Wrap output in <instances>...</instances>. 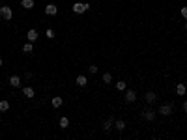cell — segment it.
Masks as SVG:
<instances>
[{
    "label": "cell",
    "mask_w": 187,
    "mask_h": 140,
    "mask_svg": "<svg viewBox=\"0 0 187 140\" xmlns=\"http://www.w3.org/2000/svg\"><path fill=\"white\" fill-rule=\"evenodd\" d=\"M71 9H73V13H84L86 9H90V4H86V2H75Z\"/></svg>",
    "instance_id": "obj_1"
},
{
    "label": "cell",
    "mask_w": 187,
    "mask_h": 140,
    "mask_svg": "<svg viewBox=\"0 0 187 140\" xmlns=\"http://www.w3.org/2000/svg\"><path fill=\"white\" fill-rule=\"evenodd\" d=\"M0 17L4 19V21H11V17H13L11 8H9V6H2V8H0Z\"/></svg>",
    "instance_id": "obj_2"
},
{
    "label": "cell",
    "mask_w": 187,
    "mask_h": 140,
    "mask_svg": "<svg viewBox=\"0 0 187 140\" xmlns=\"http://www.w3.org/2000/svg\"><path fill=\"white\" fill-rule=\"evenodd\" d=\"M124 99H125V103H133V101L137 99V92H135V90H125Z\"/></svg>",
    "instance_id": "obj_3"
},
{
    "label": "cell",
    "mask_w": 187,
    "mask_h": 140,
    "mask_svg": "<svg viewBox=\"0 0 187 140\" xmlns=\"http://www.w3.org/2000/svg\"><path fill=\"white\" fill-rule=\"evenodd\" d=\"M159 114H163V116H170V114H172V105H161V107H159Z\"/></svg>",
    "instance_id": "obj_4"
},
{
    "label": "cell",
    "mask_w": 187,
    "mask_h": 140,
    "mask_svg": "<svg viewBox=\"0 0 187 140\" xmlns=\"http://www.w3.org/2000/svg\"><path fill=\"white\" fill-rule=\"evenodd\" d=\"M22 95H24V97H26V99H32V97H34V88H32V86H24V88H22Z\"/></svg>",
    "instance_id": "obj_5"
},
{
    "label": "cell",
    "mask_w": 187,
    "mask_h": 140,
    "mask_svg": "<svg viewBox=\"0 0 187 140\" xmlns=\"http://www.w3.org/2000/svg\"><path fill=\"white\" fill-rule=\"evenodd\" d=\"M142 116H144V120H148V122H153V120H155V110L146 109V110L142 112Z\"/></svg>",
    "instance_id": "obj_6"
},
{
    "label": "cell",
    "mask_w": 187,
    "mask_h": 140,
    "mask_svg": "<svg viewBox=\"0 0 187 140\" xmlns=\"http://www.w3.org/2000/svg\"><path fill=\"white\" fill-rule=\"evenodd\" d=\"M38 36H40V34H38V30H34V28L26 32V37H28V41H30V43H34V41L38 39Z\"/></svg>",
    "instance_id": "obj_7"
},
{
    "label": "cell",
    "mask_w": 187,
    "mask_h": 140,
    "mask_svg": "<svg viewBox=\"0 0 187 140\" xmlns=\"http://www.w3.org/2000/svg\"><path fill=\"white\" fill-rule=\"evenodd\" d=\"M21 77H19V75H13V77H9V84L13 86V88H19V86H21Z\"/></svg>",
    "instance_id": "obj_8"
},
{
    "label": "cell",
    "mask_w": 187,
    "mask_h": 140,
    "mask_svg": "<svg viewBox=\"0 0 187 140\" xmlns=\"http://www.w3.org/2000/svg\"><path fill=\"white\" fill-rule=\"evenodd\" d=\"M45 13H47V15H56V13H58V8H56L54 4L45 6Z\"/></svg>",
    "instance_id": "obj_9"
},
{
    "label": "cell",
    "mask_w": 187,
    "mask_h": 140,
    "mask_svg": "<svg viewBox=\"0 0 187 140\" xmlns=\"http://www.w3.org/2000/svg\"><path fill=\"white\" fill-rule=\"evenodd\" d=\"M22 52H24V54H32V52H34V43L28 41L26 45H22Z\"/></svg>",
    "instance_id": "obj_10"
},
{
    "label": "cell",
    "mask_w": 187,
    "mask_h": 140,
    "mask_svg": "<svg viewBox=\"0 0 187 140\" xmlns=\"http://www.w3.org/2000/svg\"><path fill=\"white\" fill-rule=\"evenodd\" d=\"M112 127H114V120H112V118H109L107 122L103 123V131H111Z\"/></svg>",
    "instance_id": "obj_11"
},
{
    "label": "cell",
    "mask_w": 187,
    "mask_h": 140,
    "mask_svg": "<svg viewBox=\"0 0 187 140\" xmlns=\"http://www.w3.org/2000/svg\"><path fill=\"white\" fill-rule=\"evenodd\" d=\"M51 103H53V107H54V109H60V107H62V103H64V99L56 95V97H53V101H51Z\"/></svg>",
    "instance_id": "obj_12"
},
{
    "label": "cell",
    "mask_w": 187,
    "mask_h": 140,
    "mask_svg": "<svg viewBox=\"0 0 187 140\" xmlns=\"http://www.w3.org/2000/svg\"><path fill=\"white\" fill-rule=\"evenodd\" d=\"M144 99H146V103H153V101L157 99V95L153 94V92H148V94L144 95Z\"/></svg>",
    "instance_id": "obj_13"
},
{
    "label": "cell",
    "mask_w": 187,
    "mask_h": 140,
    "mask_svg": "<svg viewBox=\"0 0 187 140\" xmlns=\"http://www.w3.org/2000/svg\"><path fill=\"white\" fill-rule=\"evenodd\" d=\"M21 6L24 9H32L34 8V0H21Z\"/></svg>",
    "instance_id": "obj_14"
},
{
    "label": "cell",
    "mask_w": 187,
    "mask_h": 140,
    "mask_svg": "<svg viewBox=\"0 0 187 140\" xmlns=\"http://www.w3.org/2000/svg\"><path fill=\"white\" fill-rule=\"evenodd\" d=\"M8 110H9V103L6 99H2L0 101V112H8Z\"/></svg>",
    "instance_id": "obj_15"
},
{
    "label": "cell",
    "mask_w": 187,
    "mask_h": 140,
    "mask_svg": "<svg viewBox=\"0 0 187 140\" xmlns=\"http://www.w3.org/2000/svg\"><path fill=\"white\" fill-rule=\"evenodd\" d=\"M114 127L118 129V131H124V129H125V122H124V120H116V122H114Z\"/></svg>",
    "instance_id": "obj_16"
},
{
    "label": "cell",
    "mask_w": 187,
    "mask_h": 140,
    "mask_svg": "<svg viewBox=\"0 0 187 140\" xmlns=\"http://www.w3.org/2000/svg\"><path fill=\"white\" fill-rule=\"evenodd\" d=\"M185 92H187L185 84H178V86H176V94H178V95H185Z\"/></svg>",
    "instance_id": "obj_17"
},
{
    "label": "cell",
    "mask_w": 187,
    "mask_h": 140,
    "mask_svg": "<svg viewBox=\"0 0 187 140\" xmlns=\"http://www.w3.org/2000/svg\"><path fill=\"white\" fill-rule=\"evenodd\" d=\"M86 82H88V79H86L84 75H79V77H77V84L79 86H86Z\"/></svg>",
    "instance_id": "obj_18"
},
{
    "label": "cell",
    "mask_w": 187,
    "mask_h": 140,
    "mask_svg": "<svg viewBox=\"0 0 187 140\" xmlns=\"http://www.w3.org/2000/svg\"><path fill=\"white\" fill-rule=\"evenodd\" d=\"M125 88H127V84H125V80H118V82H116V90L124 92Z\"/></svg>",
    "instance_id": "obj_19"
},
{
    "label": "cell",
    "mask_w": 187,
    "mask_h": 140,
    "mask_svg": "<svg viewBox=\"0 0 187 140\" xmlns=\"http://www.w3.org/2000/svg\"><path fill=\"white\" fill-rule=\"evenodd\" d=\"M58 123H60V127H62V129H66V127H69V120H67L66 116H64V118H60V122H58Z\"/></svg>",
    "instance_id": "obj_20"
},
{
    "label": "cell",
    "mask_w": 187,
    "mask_h": 140,
    "mask_svg": "<svg viewBox=\"0 0 187 140\" xmlns=\"http://www.w3.org/2000/svg\"><path fill=\"white\" fill-rule=\"evenodd\" d=\"M103 82H105V84H111V82H112L111 73H105V75H103Z\"/></svg>",
    "instance_id": "obj_21"
},
{
    "label": "cell",
    "mask_w": 187,
    "mask_h": 140,
    "mask_svg": "<svg viewBox=\"0 0 187 140\" xmlns=\"http://www.w3.org/2000/svg\"><path fill=\"white\" fill-rule=\"evenodd\" d=\"M45 36H47V39H53V37H54V30H51V28H47V32H45Z\"/></svg>",
    "instance_id": "obj_22"
},
{
    "label": "cell",
    "mask_w": 187,
    "mask_h": 140,
    "mask_svg": "<svg viewBox=\"0 0 187 140\" xmlns=\"http://www.w3.org/2000/svg\"><path fill=\"white\" fill-rule=\"evenodd\" d=\"M88 73H92V75H94V73H97V65H90V67H88Z\"/></svg>",
    "instance_id": "obj_23"
},
{
    "label": "cell",
    "mask_w": 187,
    "mask_h": 140,
    "mask_svg": "<svg viewBox=\"0 0 187 140\" xmlns=\"http://www.w3.org/2000/svg\"><path fill=\"white\" fill-rule=\"evenodd\" d=\"M182 17L187 19V6H183V8H182Z\"/></svg>",
    "instance_id": "obj_24"
},
{
    "label": "cell",
    "mask_w": 187,
    "mask_h": 140,
    "mask_svg": "<svg viewBox=\"0 0 187 140\" xmlns=\"http://www.w3.org/2000/svg\"><path fill=\"white\" fill-rule=\"evenodd\" d=\"M183 112L187 114V101H185V103H183Z\"/></svg>",
    "instance_id": "obj_25"
},
{
    "label": "cell",
    "mask_w": 187,
    "mask_h": 140,
    "mask_svg": "<svg viewBox=\"0 0 187 140\" xmlns=\"http://www.w3.org/2000/svg\"><path fill=\"white\" fill-rule=\"evenodd\" d=\"M2 63H4V62H2V58H0V67H2Z\"/></svg>",
    "instance_id": "obj_26"
},
{
    "label": "cell",
    "mask_w": 187,
    "mask_h": 140,
    "mask_svg": "<svg viewBox=\"0 0 187 140\" xmlns=\"http://www.w3.org/2000/svg\"><path fill=\"white\" fill-rule=\"evenodd\" d=\"M185 28H187V21H185Z\"/></svg>",
    "instance_id": "obj_27"
}]
</instances>
